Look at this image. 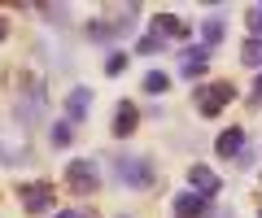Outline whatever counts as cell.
<instances>
[{"instance_id": "13", "label": "cell", "mask_w": 262, "mask_h": 218, "mask_svg": "<svg viewBox=\"0 0 262 218\" xmlns=\"http://www.w3.org/2000/svg\"><path fill=\"white\" fill-rule=\"evenodd\" d=\"M223 31H227V22L219 18V13L206 18V22H201V48H219V44H223Z\"/></svg>"}, {"instance_id": "2", "label": "cell", "mask_w": 262, "mask_h": 218, "mask_svg": "<svg viewBox=\"0 0 262 218\" xmlns=\"http://www.w3.org/2000/svg\"><path fill=\"white\" fill-rule=\"evenodd\" d=\"M236 101V87L227 83V79H214V83H201L192 92V105H196V114L201 118H219L227 109V105Z\"/></svg>"}, {"instance_id": "7", "label": "cell", "mask_w": 262, "mask_h": 218, "mask_svg": "<svg viewBox=\"0 0 262 218\" xmlns=\"http://www.w3.org/2000/svg\"><path fill=\"white\" fill-rule=\"evenodd\" d=\"M206 70H210V48H201V44H192V48H184L179 53V75L184 79H206Z\"/></svg>"}, {"instance_id": "17", "label": "cell", "mask_w": 262, "mask_h": 218, "mask_svg": "<svg viewBox=\"0 0 262 218\" xmlns=\"http://www.w3.org/2000/svg\"><path fill=\"white\" fill-rule=\"evenodd\" d=\"M166 87H170V75H162V70H149L144 75V92L149 96H166Z\"/></svg>"}, {"instance_id": "12", "label": "cell", "mask_w": 262, "mask_h": 218, "mask_svg": "<svg viewBox=\"0 0 262 218\" xmlns=\"http://www.w3.org/2000/svg\"><path fill=\"white\" fill-rule=\"evenodd\" d=\"M153 31H158L162 39H188V22L179 18V13H158V18H153Z\"/></svg>"}, {"instance_id": "5", "label": "cell", "mask_w": 262, "mask_h": 218, "mask_svg": "<svg viewBox=\"0 0 262 218\" xmlns=\"http://www.w3.org/2000/svg\"><path fill=\"white\" fill-rule=\"evenodd\" d=\"M18 201H22V214L27 218H39V214H53L57 209V188L53 183H27V188H18Z\"/></svg>"}, {"instance_id": "24", "label": "cell", "mask_w": 262, "mask_h": 218, "mask_svg": "<svg viewBox=\"0 0 262 218\" xmlns=\"http://www.w3.org/2000/svg\"><path fill=\"white\" fill-rule=\"evenodd\" d=\"M210 218H236V209L232 205H219V209H210Z\"/></svg>"}, {"instance_id": "9", "label": "cell", "mask_w": 262, "mask_h": 218, "mask_svg": "<svg viewBox=\"0 0 262 218\" xmlns=\"http://www.w3.org/2000/svg\"><path fill=\"white\" fill-rule=\"evenodd\" d=\"M136 127H140V109H136L131 101H118V109H114V127H110L114 140H127Z\"/></svg>"}, {"instance_id": "1", "label": "cell", "mask_w": 262, "mask_h": 218, "mask_svg": "<svg viewBox=\"0 0 262 218\" xmlns=\"http://www.w3.org/2000/svg\"><path fill=\"white\" fill-rule=\"evenodd\" d=\"M114 179L122 183V188H131V192H144V188H153V157L149 153H118L114 157Z\"/></svg>"}, {"instance_id": "20", "label": "cell", "mask_w": 262, "mask_h": 218, "mask_svg": "<svg viewBox=\"0 0 262 218\" xmlns=\"http://www.w3.org/2000/svg\"><path fill=\"white\" fill-rule=\"evenodd\" d=\"M127 61H131L127 53H118V48H114L110 57H105V75H110V79H114V75H122V70H127Z\"/></svg>"}, {"instance_id": "15", "label": "cell", "mask_w": 262, "mask_h": 218, "mask_svg": "<svg viewBox=\"0 0 262 218\" xmlns=\"http://www.w3.org/2000/svg\"><path fill=\"white\" fill-rule=\"evenodd\" d=\"M241 61L249 70H262V39H245L241 44Z\"/></svg>"}, {"instance_id": "18", "label": "cell", "mask_w": 262, "mask_h": 218, "mask_svg": "<svg viewBox=\"0 0 262 218\" xmlns=\"http://www.w3.org/2000/svg\"><path fill=\"white\" fill-rule=\"evenodd\" d=\"M245 27H249V39H262V5L245 9Z\"/></svg>"}, {"instance_id": "19", "label": "cell", "mask_w": 262, "mask_h": 218, "mask_svg": "<svg viewBox=\"0 0 262 218\" xmlns=\"http://www.w3.org/2000/svg\"><path fill=\"white\" fill-rule=\"evenodd\" d=\"M22 157H31V153L22 149V144L13 149V144H5V140H0V166H13V161H22Z\"/></svg>"}, {"instance_id": "22", "label": "cell", "mask_w": 262, "mask_h": 218, "mask_svg": "<svg viewBox=\"0 0 262 218\" xmlns=\"http://www.w3.org/2000/svg\"><path fill=\"white\" fill-rule=\"evenodd\" d=\"M35 9L44 13L48 22H61V27H66V22H70V9H66V5H61V9H57V5H35Z\"/></svg>"}, {"instance_id": "11", "label": "cell", "mask_w": 262, "mask_h": 218, "mask_svg": "<svg viewBox=\"0 0 262 218\" xmlns=\"http://www.w3.org/2000/svg\"><path fill=\"white\" fill-rule=\"evenodd\" d=\"M241 149H245V127H227V131H219V140H214L219 157L236 161V157H241Z\"/></svg>"}, {"instance_id": "14", "label": "cell", "mask_w": 262, "mask_h": 218, "mask_svg": "<svg viewBox=\"0 0 262 218\" xmlns=\"http://www.w3.org/2000/svg\"><path fill=\"white\" fill-rule=\"evenodd\" d=\"M70 140H75V127L66 123V118L48 127V144H53V149H70Z\"/></svg>"}, {"instance_id": "3", "label": "cell", "mask_w": 262, "mask_h": 218, "mask_svg": "<svg viewBox=\"0 0 262 218\" xmlns=\"http://www.w3.org/2000/svg\"><path fill=\"white\" fill-rule=\"evenodd\" d=\"M44 109H48V92H44V83H39L35 75H27V79H22V92H18V123L31 131V127L44 118Z\"/></svg>"}, {"instance_id": "16", "label": "cell", "mask_w": 262, "mask_h": 218, "mask_svg": "<svg viewBox=\"0 0 262 218\" xmlns=\"http://www.w3.org/2000/svg\"><path fill=\"white\" fill-rule=\"evenodd\" d=\"M162 48H166V39H162L158 31H149V35L136 39V53H140V57H153V53H162Z\"/></svg>"}, {"instance_id": "27", "label": "cell", "mask_w": 262, "mask_h": 218, "mask_svg": "<svg viewBox=\"0 0 262 218\" xmlns=\"http://www.w3.org/2000/svg\"><path fill=\"white\" fill-rule=\"evenodd\" d=\"M258 218H262V209H258Z\"/></svg>"}, {"instance_id": "8", "label": "cell", "mask_w": 262, "mask_h": 218, "mask_svg": "<svg viewBox=\"0 0 262 218\" xmlns=\"http://www.w3.org/2000/svg\"><path fill=\"white\" fill-rule=\"evenodd\" d=\"M188 188H192V192H201V197H214V192L223 188V179H219V175L210 171V166L192 161V166H188Z\"/></svg>"}, {"instance_id": "21", "label": "cell", "mask_w": 262, "mask_h": 218, "mask_svg": "<svg viewBox=\"0 0 262 218\" xmlns=\"http://www.w3.org/2000/svg\"><path fill=\"white\" fill-rule=\"evenodd\" d=\"M88 35H92V39H114L118 31H114V22H101V18H96V22H88Z\"/></svg>"}, {"instance_id": "25", "label": "cell", "mask_w": 262, "mask_h": 218, "mask_svg": "<svg viewBox=\"0 0 262 218\" xmlns=\"http://www.w3.org/2000/svg\"><path fill=\"white\" fill-rule=\"evenodd\" d=\"M253 105H262V70H258V79H253V96H249Z\"/></svg>"}, {"instance_id": "6", "label": "cell", "mask_w": 262, "mask_h": 218, "mask_svg": "<svg viewBox=\"0 0 262 218\" xmlns=\"http://www.w3.org/2000/svg\"><path fill=\"white\" fill-rule=\"evenodd\" d=\"M170 209H175V218H210V209H214V201L188 188V192H175V201H170Z\"/></svg>"}, {"instance_id": "10", "label": "cell", "mask_w": 262, "mask_h": 218, "mask_svg": "<svg viewBox=\"0 0 262 218\" xmlns=\"http://www.w3.org/2000/svg\"><path fill=\"white\" fill-rule=\"evenodd\" d=\"M88 109H92V87H75V92L66 96V123H70V127L83 123Z\"/></svg>"}, {"instance_id": "23", "label": "cell", "mask_w": 262, "mask_h": 218, "mask_svg": "<svg viewBox=\"0 0 262 218\" xmlns=\"http://www.w3.org/2000/svg\"><path fill=\"white\" fill-rule=\"evenodd\" d=\"M53 218H96V209L92 205H83V209H57Z\"/></svg>"}, {"instance_id": "26", "label": "cell", "mask_w": 262, "mask_h": 218, "mask_svg": "<svg viewBox=\"0 0 262 218\" xmlns=\"http://www.w3.org/2000/svg\"><path fill=\"white\" fill-rule=\"evenodd\" d=\"M5 35H9V18L0 13V44H5Z\"/></svg>"}, {"instance_id": "4", "label": "cell", "mask_w": 262, "mask_h": 218, "mask_svg": "<svg viewBox=\"0 0 262 218\" xmlns=\"http://www.w3.org/2000/svg\"><path fill=\"white\" fill-rule=\"evenodd\" d=\"M66 188L75 192V197H92L101 188V166H96V157H70L66 161Z\"/></svg>"}]
</instances>
